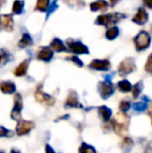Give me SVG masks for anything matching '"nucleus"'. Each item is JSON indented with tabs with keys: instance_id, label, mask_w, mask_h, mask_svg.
<instances>
[{
	"instance_id": "f03ea898",
	"label": "nucleus",
	"mask_w": 152,
	"mask_h": 153,
	"mask_svg": "<svg viewBox=\"0 0 152 153\" xmlns=\"http://www.w3.org/2000/svg\"><path fill=\"white\" fill-rule=\"evenodd\" d=\"M122 17H124V15L121 14H108V15H102V16H99L97 18V21L96 23L97 24H101V25H105V26H110L112 24H115L116 22L122 19Z\"/></svg>"
},
{
	"instance_id": "f704fd0d",
	"label": "nucleus",
	"mask_w": 152,
	"mask_h": 153,
	"mask_svg": "<svg viewBox=\"0 0 152 153\" xmlns=\"http://www.w3.org/2000/svg\"><path fill=\"white\" fill-rule=\"evenodd\" d=\"M144 3L147 5V7L151 8L152 7V3H151V0H144Z\"/></svg>"
},
{
	"instance_id": "c9c22d12",
	"label": "nucleus",
	"mask_w": 152,
	"mask_h": 153,
	"mask_svg": "<svg viewBox=\"0 0 152 153\" xmlns=\"http://www.w3.org/2000/svg\"><path fill=\"white\" fill-rule=\"evenodd\" d=\"M110 5L114 6L116 3H118V2L120 1V0H110Z\"/></svg>"
},
{
	"instance_id": "7ed1b4c3",
	"label": "nucleus",
	"mask_w": 152,
	"mask_h": 153,
	"mask_svg": "<svg viewBox=\"0 0 152 153\" xmlns=\"http://www.w3.org/2000/svg\"><path fill=\"white\" fill-rule=\"evenodd\" d=\"M136 69V62L132 59H126L120 64L119 69H118V72L121 76H125V75L129 74V73L133 72Z\"/></svg>"
},
{
	"instance_id": "9b49d317",
	"label": "nucleus",
	"mask_w": 152,
	"mask_h": 153,
	"mask_svg": "<svg viewBox=\"0 0 152 153\" xmlns=\"http://www.w3.org/2000/svg\"><path fill=\"white\" fill-rule=\"evenodd\" d=\"M80 104L78 102V95H77L76 92L74 91H71L68 95V98L65 102V107L68 108V107H79Z\"/></svg>"
},
{
	"instance_id": "423d86ee",
	"label": "nucleus",
	"mask_w": 152,
	"mask_h": 153,
	"mask_svg": "<svg viewBox=\"0 0 152 153\" xmlns=\"http://www.w3.org/2000/svg\"><path fill=\"white\" fill-rule=\"evenodd\" d=\"M14 108L12 111V114H10V117L12 119L16 120V121H19L21 119V111L23 108V101H22V97H21L20 94H16L14 97Z\"/></svg>"
},
{
	"instance_id": "2eb2a0df",
	"label": "nucleus",
	"mask_w": 152,
	"mask_h": 153,
	"mask_svg": "<svg viewBox=\"0 0 152 153\" xmlns=\"http://www.w3.org/2000/svg\"><path fill=\"white\" fill-rule=\"evenodd\" d=\"M133 22H136V24H145V23L147 22V20H148V14H147V12L145 10H143V8H140L139 10V12L136 13V15H134L133 17Z\"/></svg>"
},
{
	"instance_id": "cd10ccee",
	"label": "nucleus",
	"mask_w": 152,
	"mask_h": 153,
	"mask_svg": "<svg viewBox=\"0 0 152 153\" xmlns=\"http://www.w3.org/2000/svg\"><path fill=\"white\" fill-rule=\"evenodd\" d=\"M130 107H131V103H130L128 100H122L119 104L120 111H123V113H127V111L130 109Z\"/></svg>"
},
{
	"instance_id": "e433bc0d",
	"label": "nucleus",
	"mask_w": 152,
	"mask_h": 153,
	"mask_svg": "<svg viewBox=\"0 0 152 153\" xmlns=\"http://www.w3.org/2000/svg\"><path fill=\"white\" fill-rule=\"evenodd\" d=\"M10 153H21L20 151H19L18 149H16V148H13L12 150H10Z\"/></svg>"
},
{
	"instance_id": "6ab92c4d",
	"label": "nucleus",
	"mask_w": 152,
	"mask_h": 153,
	"mask_svg": "<svg viewBox=\"0 0 152 153\" xmlns=\"http://www.w3.org/2000/svg\"><path fill=\"white\" fill-rule=\"evenodd\" d=\"M117 87H118V89H119V91H121L123 93H128V92L131 91V89H132L131 83H130L128 80L119 81V82H118V85H117Z\"/></svg>"
},
{
	"instance_id": "1a4fd4ad",
	"label": "nucleus",
	"mask_w": 152,
	"mask_h": 153,
	"mask_svg": "<svg viewBox=\"0 0 152 153\" xmlns=\"http://www.w3.org/2000/svg\"><path fill=\"white\" fill-rule=\"evenodd\" d=\"M90 68L99 71H108L110 68V62L108 59H94L90 64Z\"/></svg>"
},
{
	"instance_id": "a211bd4d",
	"label": "nucleus",
	"mask_w": 152,
	"mask_h": 153,
	"mask_svg": "<svg viewBox=\"0 0 152 153\" xmlns=\"http://www.w3.org/2000/svg\"><path fill=\"white\" fill-rule=\"evenodd\" d=\"M91 10L93 12H96V10H108V3L104 0H98V1L93 2L91 4Z\"/></svg>"
},
{
	"instance_id": "9d476101",
	"label": "nucleus",
	"mask_w": 152,
	"mask_h": 153,
	"mask_svg": "<svg viewBox=\"0 0 152 153\" xmlns=\"http://www.w3.org/2000/svg\"><path fill=\"white\" fill-rule=\"evenodd\" d=\"M68 46L69 49L72 52L76 53V54H85V53H89L87 47L85 46L83 44H81L80 42H74V43H69L68 42Z\"/></svg>"
},
{
	"instance_id": "7c9ffc66",
	"label": "nucleus",
	"mask_w": 152,
	"mask_h": 153,
	"mask_svg": "<svg viewBox=\"0 0 152 153\" xmlns=\"http://www.w3.org/2000/svg\"><path fill=\"white\" fill-rule=\"evenodd\" d=\"M147 108V104L145 102H138L133 104V109L136 111H144Z\"/></svg>"
},
{
	"instance_id": "58836bf2",
	"label": "nucleus",
	"mask_w": 152,
	"mask_h": 153,
	"mask_svg": "<svg viewBox=\"0 0 152 153\" xmlns=\"http://www.w3.org/2000/svg\"><path fill=\"white\" fill-rule=\"evenodd\" d=\"M0 153H4V152L3 151H0Z\"/></svg>"
},
{
	"instance_id": "c756f323",
	"label": "nucleus",
	"mask_w": 152,
	"mask_h": 153,
	"mask_svg": "<svg viewBox=\"0 0 152 153\" xmlns=\"http://www.w3.org/2000/svg\"><path fill=\"white\" fill-rule=\"evenodd\" d=\"M14 135V132L6 129L5 127L0 126V137H10Z\"/></svg>"
},
{
	"instance_id": "4c0bfd02",
	"label": "nucleus",
	"mask_w": 152,
	"mask_h": 153,
	"mask_svg": "<svg viewBox=\"0 0 152 153\" xmlns=\"http://www.w3.org/2000/svg\"><path fill=\"white\" fill-rule=\"evenodd\" d=\"M3 3H4V0H0V8H1L2 5H3Z\"/></svg>"
},
{
	"instance_id": "2f4dec72",
	"label": "nucleus",
	"mask_w": 152,
	"mask_h": 153,
	"mask_svg": "<svg viewBox=\"0 0 152 153\" xmlns=\"http://www.w3.org/2000/svg\"><path fill=\"white\" fill-rule=\"evenodd\" d=\"M70 61L74 62H75V64H76L78 67H82V62H81L80 59H78V57H76V56H72V57H70Z\"/></svg>"
},
{
	"instance_id": "bb28decb",
	"label": "nucleus",
	"mask_w": 152,
	"mask_h": 153,
	"mask_svg": "<svg viewBox=\"0 0 152 153\" xmlns=\"http://www.w3.org/2000/svg\"><path fill=\"white\" fill-rule=\"evenodd\" d=\"M118 34H119V29H118V27H110V29H108V32H106V38L108 39V40H114L118 36Z\"/></svg>"
},
{
	"instance_id": "393cba45",
	"label": "nucleus",
	"mask_w": 152,
	"mask_h": 153,
	"mask_svg": "<svg viewBox=\"0 0 152 153\" xmlns=\"http://www.w3.org/2000/svg\"><path fill=\"white\" fill-rule=\"evenodd\" d=\"M131 90H132V96H133V98H138L143 91V82L142 81H139Z\"/></svg>"
},
{
	"instance_id": "4468645a",
	"label": "nucleus",
	"mask_w": 152,
	"mask_h": 153,
	"mask_svg": "<svg viewBox=\"0 0 152 153\" xmlns=\"http://www.w3.org/2000/svg\"><path fill=\"white\" fill-rule=\"evenodd\" d=\"M98 114H99L100 119L104 123L110 122V118H112V109L104 106V105H102V106H100L99 108H98Z\"/></svg>"
},
{
	"instance_id": "5701e85b",
	"label": "nucleus",
	"mask_w": 152,
	"mask_h": 153,
	"mask_svg": "<svg viewBox=\"0 0 152 153\" xmlns=\"http://www.w3.org/2000/svg\"><path fill=\"white\" fill-rule=\"evenodd\" d=\"M23 6H24V2L22 0H16L13 5V12L15 14H21L23 10Z\"/></svg>"
},
{
	"instance_id": "b1692460",
	"label": "nucleus",
	"mask_w": 152,
	"mask_h": 153,
	"mask_svg": "<svg viewBox=\"0 0 152 153\" xmlns=\"http://www.w3.org/2000/svg\"><path fill=\"white\" fill-rule=\"evenodd\" d=\"M133 146V142L130 137H124V141L122 143V149L124 150V152H128L131 147Z\"/></svg>"
},
{
	"instance_id": "0eeeda50",
	"label": "nucleus",
	"mask_w": 152,
	"mask_h": 153,
	"mask_svg": "<svg viewBox=\"0 0 152 153\" xmlns=\"http://www.w3.org/2000/svg\"><path fill=\"white\" fill-rule=\"evenodd\" d=\"M98 91L103 99H108L115 93V87L110 81H102L98 85Z\"/></svg>"
},
{
	"instance_id": "39448f33",
	"label": "nucleus",
	"mask_w": 152,
	"mask_h": 153,
	"mask_svg": "<svg viewBox=\"0 0 152 153\" xmlns=\"http://www.w3.org/2000/svg\"><path fill=\"white\" fill-rule=\"evenodd\" d=\"M35 123L31 121H25V120H19L16 126V133L18 135H25L29 133L35 128Z\"/></svg>"
},
{
	"instance_id": "aec40b11",
	"label": "nucleus",
	"mask_w": 152,
	"mask_h": 153,
	"mask_svg": "<svg viewBox=\"0 0 152 153\" xmlns=\"http://www.w3.org/2000/svg\"><path fill=\"white\" fill-rule=\"evenodd\" d=\"M51 49L54 51H57V52H61V51H65L66 47L64 45V43L62 42L59 39H54L51 43Z\"/></svg>"
},
{
	"instance_id": "473e14b6",
	"label": "nucleus",
	"mask_w": 152,
	"mask_h": 153,
	"mask_svg": "<svg viewBox=\"0 0 152 153\" xmlns=\"http://www.w3.org/2000/svg\"><path fill=\"white\" fill-rule=\"evenodd\" d=\"M151 55L148 57V62H147V64H146V67H145V69H146V71L147 72H149L150 73L151 72V70H152V67H151Z\"/></svg>"
},
{
	"instance_id": "6e6552de",
	"label": "nucleus",
	"mask_w": 152,
	"mask_h": 153,
	"mask_svg": "<svg viewBox=\"0 0 152 153\" xmlns=\"http://www.w3.org/2000/svg\"><path fill=\"white\" fill-rule=\"evenodd\" d=\"M35 97H36V100H37L40 104L44 105V106H46V107H50L54 104V98H53L52 96H50V95L42 92L40 89L36 92Z\"/></svg>"
},
{
	"instance_id": "412c9836",
	"label": "nucleus",
	"mask_w": 152,
	"mask_h": 153,
	"mask_svg": "<svg viewBox=\"0 0 152 153\" xmlns=\"http://www.w3.org/2000/svg\"><path fill=\"white\" fill-rule=\"evenodd\" d=\"M31 44H33V40H31L30 36L27 33H24L22 36V39L19 41L18 45H19V47H21V48H25V47L30 46Z\"/></svg>"
},
{
	"instance_id": "72a5a7b5",
	"label": "nucleus",
	"mask_w": 152,
	"mask_h": 153,
	"mask_svg": "<svg viewBox=\"0 0 152 153\" xmlns=\"http://www.w3.org/2000/svg\"><path fill=\"white\" fill-rule=\"evenodd\" d=\"M46 153H55V151L50 145H46Z\"/></svg>"
},
{
	"instance_id": "f8f14e48",
	"label": "nucleus",
	"mask_w": 152,
	"mask_h": 153,
	"mask_svg": "<svg viewBox=\"0 0 152 153\" xmlns=\"http://www.w3.org/2000/svg\"><path fill=\"white\" fill-rule=\"evenodd\" d=\"M0 25H2L5 30L12 31L14 28V21H13V17L10 15H3L0 17Z\"/></svg>"
},
{
	"instance_id": "c85d7f7f",
	"label": "nucleus",
	"mask_w": 152,
	"mask_h": 153,
	"mask_svg": "<svg viewBox=\"0 0 152 153\" xmlns=\"http://www.w3.org/2000/svg\"><path fill=\"white\" fill-rule=\"evenodd\" d=\"M48 4H49V0H38L37 10H41V12H44L48 7Z\"/></svg>"
},
{
	"instance_id": "dca6fc26",
	"label": "nucleus",
	"mask_w": 152,
	"mask_h": 153,
	"mask_svg": "<svg viewBox=\"0 0 152 153\" xmlns=\"http://www.w3.org/2000/svg\"><path fill=\"white\" fill-rule=\"evenodd\" d=\"M0 91L4 94H13L16 91V85L12 81H1L0 82Z\"/></svg>"
},
{
	"instance_id": "4be33fe9",
	"label": "nucleus",
	"mask_w": 152,
	"mask_h": 153,
	"mask_svg": "<svg viewBox=\"0 0 152 153\" xmlns=\"http://www.w3.org/2000/svg\"><path fill=\"white\" fill-rule=\"evenodd\" d=\"M79 153H96V150L93 146L87 143H82L79 148Z\"/></svg>"
},
{
	"instance_id": "20e7f679",
	"label": "nucleus",
	"mask_w": 152,
	"mask_h": 153,
	"mask_svg": "<svg viewBox=\"0 0 152 153\" xmlns=\"http://www.w3.org/2000/svg\"><path fill=\"white\" fill-rule=\"evenodd\" d=\"M134 43H136V47L138 51L146 49L150 45V36L145 31L140 32L134 39Z\"/></svg>"
},
{
	"instance_id": "ddd939ff",
	"label": "nucleus",
	"mask_w": 152,
	"mask_h": 153,
	"mask_svg": "<svg viewBox=\"0 0 152 153\" xmlns=\"http://www.w3.org/2000/svg\"><path fill=\"white\" fill-rule=\"evenodd\" d=\"M53 57V51L49 47H44V48H41L39 51L38 54V59L44 62H49Z\"/></svg>"
},
{
	"instance_id": "a878e982",
	"label": "nucleus",
	"mask_w": 152,
	"mask_h": 153,
	"mask_svg": "<svg viewBox=\"0 0 152 153\" xmlns=\"http://www.w3.org/2000/svg\"><path fill=\"white\" fill-rule=\"evenodd\" d=\"M10 54L5 50H3V49H0V67L4 66L6 62L10 61Z\"/></svg>"
},
{
	"instance_id": "f3484780",
	"label": "nucleus",
	"mask_w": 152,
	"mask_h": 153,
	"mask_svg": "<svg viewBox=\"0 0 152 153\" xmlns=\"http://www.w3.org/2000/svg\"><path fill=\"white\" fill-rule=\"evenodd\" d=\"M29 61H24L23 62H21L16 69H15V75L16 76H23V75L26 74L27 72V68H28Z\"/></svg>"
},
{
	"instance_id": "f257e3e1",
	"label": "nucleus",
	"mask_w": 152,
	"mask_h": 153,
	"mask_svg": "<svg viewBox=\"0 0 152 153\" xmlns=\"http://www.w3.org/2000/svg\"><path fill=\"white\" fill-rule=\"evenodd\" d=\"M128 122H129V117L123 111L116 114L114 120H113V128L117 134L123 137L128 131Z\"/></svg>"
}]
</instances>
